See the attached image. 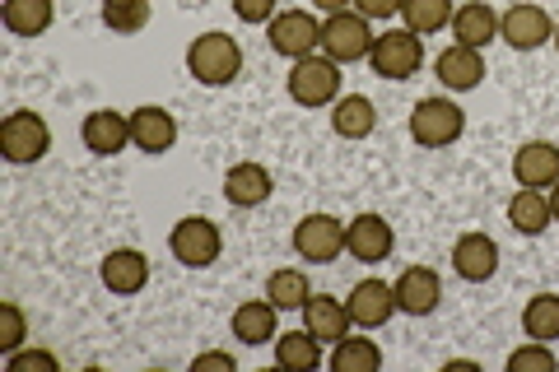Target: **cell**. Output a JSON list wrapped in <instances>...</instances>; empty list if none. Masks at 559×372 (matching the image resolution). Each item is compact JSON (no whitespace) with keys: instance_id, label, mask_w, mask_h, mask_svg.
<instances>
[{"instance_id":"obj_1","label":"cell","mask_w":559,"mask_h":372,"mask_svg":"<svg viewBox=\"0 0 559 372\" xmlns=\"http://www.w3.org/2000/svg\"><path fill=\"white\" fill-rule=\"evenodd\" d=\"M187 70H191V80L205 84V88L234 84L242 75V47H238V38H234V33H219V28H210V33H201V38H191Z\"/></svg>"},{"instance_id":"obj_2","label":"cell","mask_w":559,"mask_h":372,"mask_svg":"<svg viewBox=\"0 0 559 372\" xmlns=\"http://www.w3.org/2000/svg\"><path fill=\"white\" fill-rule=\"evenodd\" d=\"M466 135V108L452 103L448 94H429L415 103L411 112V140L419 149H448Z\"/></svg>"},{"instance_id":"obj_3","label":"cell","mask_w":559,"mask_h":372,"mask_svg":"<svg viewBox=\"0 0 559 372\" xmlns=\"http://www.w3.org/2000/svg\"><path fill=\"white\" fill-rule=\"evenodd\" d=\"M341 84H345V75H341V65L331 61V57H304V61H294L289 65V80H285L289 98L299 103V108H331V103L341 98Z\"/></svg>"},{"instance_id":"obj_4","label":"cell","mask_w":559,"mask_h":372,"mask_svg":"<svg viewBox=\"0 0 559 372\" xmlns=\"http://www.w3.org/2000/svg\"><path fill=\"white\" fill-rule=\"evenodd\" d=\"M168 252H173V261H182L187 271H205V265H215V261H219V252H224V233H219V224H215V219L187 215V219L173 224Z\"/></svg>"},{"instance_id":"obj_5","label":"cell","mask_w":559,"mask_h":372,"mask_svg":"<svg viewBox=\"0 0 559 372\" xmlns=\"http://www.w3.org/2000/svg\"><path fill=\"white\" fill-rule=\"evenodd\" d=\"M369 65L373 75L382 80H415L419 65H425V38L411 28H388L373 38V51H369Z\"/></svg>"},{"instance_id":"obj_6","label":"cell","mask_w":559,"mask_h":372,"mask_svg":"<svg viewBox=\"0 0 559 372\" xmlns=\"http://www.w3.org/2000/svg\"><path fill=\"white\" fill-rule=\"evenodd\" d=\"M266 38H271L275 57H285V61L318 57L322 51V20L312 10H280L266 24Z\"/></svg>"},{"instance_id":"obj_7","label":"cell","mask_w":559,"mask_h":372,"mask_svg":"<svg viewBox=\"0 0 559 372\" xmlns=\"http://www.w3.org/2000/svg\"><path fill=\"white\" fill-rule=\"evenodd\" d=\"M51 149V127L38 117V112H10L5 121H0V154L10 158V164H38V158H47Z\"/></svg>"},{"instance_id":"obj_8","label":"cell","mask_w":559,"mask_h":372,"mask_svg":"<svg viewBox=\"0 0 559 372\" xmlns=\"http://www.w3.org/2000/svg\"><path fill=\"white\" fill-rule=\"evenodd\" d=\"M322 51L336 65H349V61H369L373 51V33H369V20L359 10H341V14H326L322 20Z\"/></svg>"},{"instance_id":"obj_9","label":"cell","mask_w":559,"mask_h":372,"mask_svg":"<svg viewBox=\"0 0 559 372\" xmlns=\"http://www.w3.org/2000/svg\"><path fill=\"white\" fill-rule=\"evenodd\" d=\"M294 252L312 265H331L345 252V224L336 215H326V209H312L294 228Z\"/></svg>"},{"instance_id":"obj_10","label":"cell","mask_w":559,"mask_h":372,"mask_svg":"<svg viewBox=\"0 0 559 372\" xmlns=\"http://www.w3.org/2000/svg\"><path fill=\"white\" fill-rule=\"evenodd\" d=\"M499 38L509 43L513 51H536L555 43V20L546 5H532V0H518L513 10L499 14Z\"/></svg>"},{"instance_id":"obj_11","label":"cell","mask_w":559,"mask_h":372,"mask_svg":"<svg viewBox=\"0 0 559 372\" xmlns=\"http://www.w3.org/2000/svg\"><path fill=\"white\" fill-rule=\"evenodd\" d=\"M392 289H396V312L406 316H433L443 303V279L433 265H406L392 279Z\"/></svg>"},{"instance_id":"obj_12","label":"cell","mask_w":559,"mask_h":372,"mask_svg":"<svg viewBox=\"0 0 559 372\" xmlns=\"http://www.w3.org/2000/svg\"><path fill=\"white\" fill-rule=\"evenodd\" d=\"M345 252L364 261V265H378V261H388L396 252V233H392V224L373 215V209H364V215H355L345 224Z\"/></svg>"},{"instance_id":"obj_13","label":"cell","mask_w":559,"mask_h":372,"mask_svg":"<svg viewBox=\"0 0 559 372\" xmlns=\"http://www.w3.org/2000/svg\"><path fill=\"white\" fill-rule=\"evenodd\" d=\"M345 308H349L355 331H378L396 316V289L388 285V279H359V285L349 289Z\"/></svg>"},{"instance_id":"obj_14","label":"cell","mask_w":559,"mask_h":372,"mask_svg":"<svg viewBox=\"0 0 559 372\" xmlns=\"http://www.w3.org/2000/svg\"><path fill=\"white\" fill-rule=\"evenodd\" d=\"M98 279L103 289L117 293V298H135L140 289L150 285V256L135 252V247H112L108 256L98 265Z\"/></svg>"},{"instance_id":"obj_15","label":"cell","mask_w":559,"mask_h":372,"mask_svg":"<svg viewBox=\"0 0 559 372\" xmlns=\"http://www.w3.org/2000/svg\"><path fill=\"white\" fill-rule=\"evenodd\" d=\"M452 271L466 285H485V279L499 275V242L489 233H462L452 247Z\"/></svg>"},{"instance_id":"obj_16","label":"cell","mask_w":559,"mask_h":372,"mask_svg":"<svg viewBox=\"0 0 559 372\" xmlns=\"http://www.w3.org/2000/svg\"><path fill=\"white\" fill-rule=\"evenodd\" d=\"M433 75L443 80L448 94H471V88H480V80L489 75V70H485V51L452 43L443 57L433 61Z\"/></svg>"},{"instance_id":"obj_17","label":"cell","mask_w":559,"mask_h":372,"mask_svg":"<svg viewBox=\"0 0 559 372\" xmlns=\"http://www.w3.org/2000/svg\"><path fill=\"white\" fill-rule=\"evenodd\" d=\"M513 177H518V187L550 191L559 182V145H550V140H527V145L513 154Z\"/></svg>"},{"instance_id":"obj_18","label":"cell","mask_w":559,"mask_h":372,"mask_svg":"<svg viewBox=\"0 0 559 372\" xmlns=\"http://www.w3.org/2000/svg\"><path fill=\"white\" fill-rule=\"evenodd\" d=\"M131 145L140 154H168L173 145H178V121H173V112L154 108V103L135 108L131 112Z\"/></svg>"},{"instance_id":"obj_19","label":"cell","mask_w":559,"mask_h":372,"mask_svg":"<svg viewBox=\"0 0 559 372\" xmlns=\"http://www.w3.org/2000/svg\"><path fill=\"white\" fill-rule=\"evenodd\" d=\"M304 326L318 335L322 345H341L349 331H355V322H349V308L341 303L336 293H318L312 289V298L304 303Z\"/></svg>"},{"instance_id":"obj_20","label":"cell","mask_w":559,"mask_h":372,"mask_svg":"<svg viewBox=\"0 0 559 372\" xmlns=\"http://www.w3.org/2000/svg\"><path fill=\"white\" fill-rule=\"evenodd\" d=\"M80 135H84V149H90V154L112 158V154H121L131 145V117H121L112 108H98V112L84 117Z\"/></svg>"},{"instance_id":"obj_21","label":"cell","mask_w":559,"mask_h":372,"mask_svg":"<svg viewBox=\"0 0 559 372\" xmlns=\"http://www.w3.org/2000/svg\"><path fill=\"white\" fill-rule=\"evenodd\" d=\"M271 191H275V177L271 168H261V164H234L229 172H224V201L238 205V209H252V205H266L271 201Z\"/></svg>"},{"instance_id":"obj_22","label":"cell","mask_w":559,"mask_h":372,"mask_svg":"<svg viewBox=\"0 0 559 372\" xmlns=\"http://www.w3.org/2000/svg\"><path fill=\"white\" fill-rule=\"evenodd\" d=\"M452 38L462 47H476V51H485L499 38V14L489 10V0H462V5L452 10Z\"/></svg>"},{"instance_id":"obj_23","label":"cell","mask_w":559,"mask_h":372,"mask_svg":"<svg viewBox=\"0 0 559 372\" xmlns=\"http://www.w3.org/2000/svg\"><path fill=\"white\" fill-rule=\"evenodd\" d=\"M234 335L242 345H271L280 335V308L271 303V298H248V303H238L234 312Z\"/></svg>"},{"instance_id":"obj_24","label":"cell","mask_w":559,"mask_h":372,"mask_svg":"<svg viewBox=\"0 0 559 372\" xmlns=\"http://www.w3.org/2000/svg\"><path fill=\"white\" fill-rule=\"evenodd\" d=\"M331 131H336L341 140H364V135H373L378 131V108H373V98H364V94H341L336 103H331Z\"/></svg>"},{"instance_id":"obj_25","label":"cell","mask_w":559,"mask_h":372,"mask_svg":"<svg viewBox=\"0 0 559 372\" xmlns=\"http://www.w3.org/2000/svg\"><path fill=\"white\" fill-rule=\"evenodd\" d=\"M509 224L518 228L522 238H540V233H546V228L555 224L550 196H546V191H536V187H518L513 201H509Z\"/></svg>"},{"instance_id":"obj_26","label":"cell","mask_w":559,"mask_h":372,"mask_svg":"<svg viewBox=\"0 0 559 372\" xmlns=\"http://www.w3.org/2000/svg\"><path fill=\"white\" fill-rule=\"evenodd\" d=\"M275 363L285 368V372H312V368H322V340L308 326L304 331H280L275 335Z\"/></svg>"},{"instance_id":"obj_27","label":"cell","mask_w":559,"mask_h":372,"mask_svg":"<svg viewBox=\"0 0 559 372\" xmlns=\"http://www.w3.org/2000/svg\"><path fill=\"white\" fill-rule=\"evenodd\" d=\"M0 20H5L14 38H38V33H47L51 20H57V5H51V0H5Z\"/></svg>"},{"instance_id":"obj_28","label":"cell","mask_w":559,"mask_h":372,"mask_svg":"<svg viewBox=\"0 0 559 372\" xmlns=\"http://www.w3.org/2000/svg\"><path fill=\"white\" fill-rule=\"evenodd\" d=\"M331 372H378L382 368V349L373 335H345L341 345H331Z\"/></svg>"},{"instance_id":"obj_29","label":"cell","mask_w":559,"mask_h":372,"mask_svg":"<svg viewBox=\"0 0 559 372\" xmlns=\"http://www.w3.org/2000/svg\"><path fill=\"white\" fill-rule=\"evenodd\" d=\"M266 298L280 312H304V303L312 298V285H308V275L299 271V265H285V271H271Z\"/></svg>"},{"instance_id":"obj_30","label":"cell","mask_w":559,"mask_h":372,"mask_svg":"<svg viewBox=\"0 0 559 372\" xmlns=\"http://www.w3.org/2000/svg\"><path fill=\"white\" fill-rule=\"evenodd\" d=\"M522 331L532 335V340H546L555 345L559 340V293H536L527 298V308H522Z\"/></svg>"},{"instance_id":"obj_31","label":"cell","mask_w":559,"mask_h":372,"mask_svg":"<svg viewBox=\"0 0 559 372\" xmlns=\"http://www.w3.org/2000/svg\"><path fill=\"white\" fill-rule=\"evenodd\" d=\"M154 20V5L150 0H103V24L121 38H131V33H145Z\"/></svg>"},{"instance_id":"obj_32","label":"cell","mask_w":559,"mask_h":372,"mask_svg":"<svg viewBox=\"0 0 559 372\" xmlns=\"http://www.w3.org/2000/svg\"><path fill=\"white\" fill-rule=\"evenodd\" d=\"M401 20H406L411 33L429 38V33H443L452 24V0H406V5H401Z\"/></svg>"},{"instance_id":"obj_33","label":"cell","mask_w":559,"mask_h":372,"mask_svg":"<svg viewBox=\"0 0 559 372\" xmlns=\"http://www.w3.org/2000/svg\"><path fill=\"white\" fill-rule=\"evenodd\" d=\"M509 372H555L559 368V359L550 353V345L546 340H532V345H522V349H513L509 353V363H503Z\"/></svg>"},{"instance_id":"obj_34","label":"cell","mask_w":559,"mask_h":372,"mask_svg":"<svg viewBox=\"0 0 559 372\" xmlns=\"http://www.w3.org/2000/svg\"><path fill=\"white\" fill-rule=\"evenodd\" d=\"M24 335H28V322H24L20 303H0V349L14 353L24 345Z\"/></svg>"},{"instance_id":"obj_35","label":"cell","mask_w":559,"mask_h":372,"mask_svg":"<svg viewBox=\"0 0 559 372\" xmlns=\"http://www.w3.org/2000/svg\"><path fill=\"white\" fill-rule=\"evenodd\" d=\"M242 24H271L280 14V0H229Z\"/></svg>"},{"instance_id":"obj_36","label":"cell","mask_w":559,"mask_h":372,"mask_svg":"<svg viewBox=\"0 0 559 372\" xmlns=\"http://www.w3.org/2000/svg\"><path fill=\"white\" fill-rule=\"evenodd\" d=\"M401 5L406 0H355V10L364 20H392V14H401Z\"/></svg>"},{"instance_id":"obj_37","label":"cell","mask_w":559,"mask_h":372,"mask_svg":"<svg viewBox=\"0 0 559 372\" xmlns=\"http://www.w3.org/2000/svg\"><path fill=\"white\" fill-rule=\"evenodd\" d=\"M10 368L20 372V368H61V363H57V353H47V349H28V353L14 349L10 353Z\"/></svg>"},{"instance_id":"obj_38","label":"cell","mask_w":559,"mask_h":372,"mask_svg":"<svg viewBox=\"0 0 559 372\" xmlns=\"http://www.w3.org/2000/svg\"><path fill=\"white\" fill-rule=\"evenodd\" d=\"M191 368H224V372H234V353H224V349H210V353H197V363Z\"/></svg>"},{"instance_id":"obj_39","label":"cell","mask_w":559,"mask_h":372,"mask_svg":"<svg viewBox=\"0 0 559 372\" xmlns=\"http://www.w3.org/2000/svg\"><path fill=\"white\" fill-rule=\"evenodd\" d=\"M312 10H322V14H341V10H355V0H312Z\"/></svg>"},{"instance_id":"obj_40","label":"cell","mask_w":559,"mask_h":372,"mask_svg":"<svg viewBox=\"0 0 559 372\" xmlns=\"http://www.w3.org/2000/svg\"><path fill=\"white\" fill-rule=\"evenodd\" d=\"M448 372H480L476 359H448Z\"/></svg>"},{"instance_id":"obj_41","label":"cell","mask_w":559,"mask_h":372,"mask_svg":"<svg viewBox=\"0 0 559 372\" xmlns=\"http://www.w3.org/2000/svg\"><path fill=\"white\" fill-rule=\"evenodd\" d=\"M546 196H550V215H555V219H559V182H555V187H550V191H546Z\"/></svg>"},{"instance_id":"obj_42","label":"cell","mask_w":559,"mask_h":372,"mask_svg":"<svg viewBox=\"0 0 559 372\" xmlns=\"http://www.w3.org/2000/svg\"><path fill=\"white\" fill-rule=\"evenodd\" d=\"M555 47H559V24H555Z\"/></svg>"}]
</instances>
